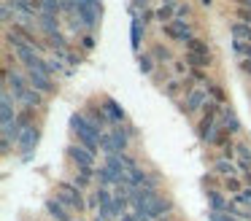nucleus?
<instances>
[{"label":"nucleus","instance_id":"72a5a7b5","mask_svg":"<svg viewBox=\"0 0 251 221\" xmlns=\"http://www.w3.org/2000/svg\"><path fill=\"white\" fill-rule=\"evenodd\" d=\"M238 16L243 19V25H251V8H240Z\"/></svg>","mask_w":251,"mask_h":221},{"label":"nucleus","instance_id":"ea45409f","mask_svg":"<svg viewBox=\"0 0 251 221\" xmlns=\"http://www.w3.org/2000/svg\"><path fill=\"white\" fill-rule=\"evenodd\" d=\"M238 3L240 5H249V8H251V0H238Z\"/></svg>","mask_w":251,"mask_h":221},{"label":"nucleus","instance_id":"f8f14e48","mask_svg":"<svg viewBox=\"0 0 251 221\" xmlns=\"http://www.w3.org/2000/svg\"><path fill=\"white\" fill-rule=\"evenodd\" d=\"M38 22H41V27H44V32H49V35H54V32H60V30H57V19H54L51 14H44Z\"/></svg>","mask_w":251,"mask_h":221},{"label":"nucleus","instance_id":"f704fd0d","mask_svg":"<svg viewBox=\"0 0 251 221\" xmlns=\"http://www.w3.org/2000/svg\"><path fill=\"white\" fill-rule=\"evenodd\" d=\"M49 70H51V73H57V70H65V68H62L60 59H49ZM65 73H68V70H65Z\"/></svg>","mask_w":251,"mask_h":221},{"label":"nucleus","instance_id":"a211bd4d","mask_svg":"<svg viewBox=\"0 0 251 221\" xmlns=\"http://www.w3.org/2000/svg\"><path fill=\"white\" fill-rule=\"evenodd\" d=\"M235 151H238L240 167H246V170H249V167H251V151L246 148V146H238V148H235Z\"/></svg>","mask_w":251,"mask_h":221},{"label":"nucleus","instance_id":"4c0bfd02","mask_svg":"<svg viewBox=\"0 0 251 221\" xmlns=\"http://www.w3.org/2000/svg\"><path fill=\"white\" fill-rule=\"evenodd\" d=\"M240 68H243V70H246V73H249V75H251V59H246V62H240Z\"/></svg>","mask_w":251,"mask_h":221},{"label":"nucleus","instance_id":"a878e982","mask_svg":"<svg viewBox=\"0 0 251 221\" xmlns=\"http://www.w3.org/2000/svg\"><path fill=\"white\" fill-rule=\"evenodd\" d=\"M211 221H238V219H232L229 213H222V210H211Z\"/></svg>","mask_w":251,"mask_h":221},{"label":"nucleus","instance_id":"e433bc0d","mask_svg":"<svg viewBox=\"0 0 251 221\" xmlns=\"http://www.w3.org/2000/svg\"><path fill=\"white\" fill-rule=\"evenodd\" d=\"M0 14H3V19H8V16H11V3H3V11H0Z\"/></svg>","mask_w":251,"mask_h":221},{"label":"nucleus","instance_id":"9d476101","mask_svg":"<svg viewBox=\"0 0 251 221\" xmlns=\"http://www.w3.org/2000/svg\"><path fill=\"white\" fill-rule=\"evenodd\" d=\"M103 108H105V113H108V119H111V122H122V119H125V108H122L119 102L105 100V102H103Z\"/></svg>","mask_w":251,"mask_h":221},{"label":"nucleus","instance_id":"4468645a","mask_svg":"<svg viewBox=\"0 0 251 221\" xmlns=\"http://www.w3.org/2000/svg\"><path fill=\"white\" fill-rule=\"evenodd\" d=\"M111 138H114V143H116V148H119V151L127 146V132H125L122 127H114V129H111Z\"/></svg>","mask_w":251,"mask_h":221},{"label":"nucleus","instance_id":"6e6552de","mask_svg":"<svg viewBox=\"0 0 251 221\" xmlns=\"http://www.w3.org/2000/svg\"><path fill=\"white\" fill-rule=\"evenodd\" d=\"M0 122H3V127L14 124V108H11V95H8V92H3V102H0Z\"/></svg>","mask_w":251,"mask_h":221},{"label":"nucleus","instance_id":"c756f323","mask_svg":"<svg viewBox=\"0 0 251 221\" xmlns=\"http://www.w3.org/2000/svg\"><path fill=\"white\" fill-rule=\"evenodd\" d=\"M238 205H251V189H246V192L238 194Z\"/></svg>","mask_w":251,"mask_h":221},{"label":"nucleus","instance_id":"1a4fd4ad","mask_svg":"<svg viewBox=\"0 0 251 221\" xmlns=\"http://www.w3.org/2000/svg\"><path fill=\"white\" fill-rule=\"evenodd\" d=\"M165 32H168V35H173V38H181V41H192L189 27H186L184 22H173V25H168V27H165Z\"/></svg>","mask_w":251,"mask_h":221},{"label":"nucleus","instance_id":"f257e3e1","mask_svg":"<svg viewBox=\"0 0 251 221\" xmlns=\"http://www.w3.org/2000/svg\"><path fill=\"white\" fill-rule=\"evenodd\" d=\"M71 127L76 129V135H78V140L84 143V148L95 151V148L100 146V129H95L92 124L87 122V116H84V113L71 116Z\"/></svg>","mask_w":251,"mask_h":221},{"label":"nucleus","instance_id":"9b49d317","mask_svg":"<svg viewBox=\"0 0 251 221\" xmlns=\"http://www.w3.org/2000/svg\"><path fill=\"white\" fill-rule=\"evenodd\" d=\"M100 183H103V186H111V183H122V178L116 175L114 170H111V167H100Z\"/></svg>","mask_w":251,"mask_h":221},{"label":"nucleus","instance_id":"f3484780","mask_svg":"<svg viewBox=\"0 0 251 221\" xmlns=\"http://www.w3.org/2000/svg\"><path fill=\"white\" fill-rule=\"evenodd\" d=\"M41 5H44V14L57 16V11L62 8V0H41Z\"/></svg>","mask_w":251,"mask_h":221},{"label":"nucleus","instance_id":"dca6fc26","mask_svg":"<svg viewBox=\"0 0 251 221\" xmlns=\"http://www.w3.org/2000/svg\"><path fill=\"white\" fill-rule=\"evenodd\" d=\"M186 49H192V54H202V57H208V46L202 41H197V38L186 41Z\"/></svg>","mask_w":251,"mask_h":221},{"label":"nucleus","instance_id":"20e7f679","mask_svg":"<svg viewBox=\"0 0 251 221\" xmlns=\"http://www.w3.org/2000/svg\"><path fill=\"white\" fill-rule=\"evenodd\" d=\"M68 154H71V159L76 162L81 170H92V151L89 148H84V146H71Z\"/></svg>","mask_w":251,"mask_h":221},{"label":"nucleus","instance_id":"393cba45","mask_svg":"<svg viewBox=\"0 0 251 221\" xmlns=\"http://www.w3.org/2000/svg\"><path fill=\"white\" fill-rule=\"evenodd\" d=\"M224 116H227V119H224V122H227V129H232V132H238V127H240V124H238V119H235V113H232V111H227Z\"/></svg>","mask_w":251,"mask_h":221},{"label":"nucleus","instance_id":"2eb2a0df","mask_svg":"<svg viewBox=\"0 0 251 221\" xmlns=\"http://www.w3.org/2000/svg\"><path fill=\"white\" fill-rule=\"evenodd\" d=\"M232 35L238 38H249V43H251V25H243V22H240V25H232Z\"/></svg>","mask_w":251,"mask_h":221},{"label":"nucleus","instance_id":"c9c22d12","mask_svg":"<svg viewBox=\"0 0 251 221\" xmlns=\"http://www.w3.org/2000/svg\"><path fill=\"white\" fill-rule=\"evenodd\" d=\"M224 183H227V189H229V192H238V194H240V183L235 181V178H227Z\"/></svg>","mask_w":251,"mask_h":221},{"label":"nucleus","instance_id":"c85d7f7f","mask_svg":"<svg viewBox=\"0 0 251 221\" xmlns=\"http://www.w3.org/2000/svg\"><path fill=\"white\" fill-rule=\"evenodd\" d=\"M154 57L157 59H170V51L165 46H154Z\"/></svg>","mask_w":251,"mask_h":221},{"label":"nucleus","instance_id":"412c9836","mask_svg":"<svg viewBox=\"0 0 251 221\" xmlns=\"http://www.w3.org/2000/svg\"><path fill=\"white\" fill-rule=\"evenodd\" d=\"M141 27H143V19H132V49L141 46Z\"/></svg>","mask_w":251,"mask_h":221},{"label":"nucleus","instance_id":"58836bf2","mask_svg":"<svg viewBox=\"0 0 251 221\" xmlns=\"http://www.w3.org/2000/svg\"><path fill=\"white\" fill-rule=\"evenodd\" d=\"M178 16H184V14H189V5H178V11H176Z\"/></svg>","mask_w":251,"mask_h":221},{"label":"nucleus","instance_id":"bb28decb","mask_svg":"<svg viewBox=\"0 0 251 221\" xmlns=\"http://www.w3.org/2000/svg\"><path fill=\"white\" fill-rule=\"evenodd\" d=\"M186 59L192 65H208V57H202V54H186Z\"/></svg>","mask_w":251,"mask_h":221},{"label":"nucleus","instance_id":"5701e85b","mask_svg":"<svg viewBox=\"0 0 251 221\" xmlns=\"http://www.w3.org/2000/svg\"><path fill=\"white\" fill-rule=\"evenodd\" d=\"M205 100V92H192V97H189V102H186V111H195L200 102Z\"/></svg>","mask_w":251,"mask_h":221},{"label":"nucleus","instance_id":"423d86ee","mask_svg":"<svg viewBox=\"0 0 251 221\" xmlns=\"http://www.w3.org/2000/svg\"><path fill=\"white\" fill-rule=\"evenodd\" d=\"M87 122L92 124L95 129H103L105 124H108V113L100 111V108H95V105H89L87 108Z\"/></svg>","mask_w":251,"mask_h":221},{"label":"nucleus","instance_id":"79ce46f5","mask_svg":"<svg viewBox=\"0 0 251 221\" xmlns=\"http://www.w3.org/2000/svg\"><path fill=\"white\" fill-rule=\"evenodd\" d=\"M95 221H105V219H100V216H98V219H95Z\"/></svg>","mask_w":251,"mask_h":221},{"label":"nucleus","instance_id":"6ab92c4d","mask_svg":"<svg viewBox=\"0 0 251 221\" xmlns=\"http://www.w3.org/2000/svg\"><path fill=\"white\" fill-rule=\"evenodd\" d=\"M22 102H25L27 108H33V105H38V102H41V95H38L35 89H27V92L22 95Z\"/></svg>","mask_w":251,"mask_h":221},{"label":"nucleus","instance_id":"37998d69","mask_svg":"<svg viewBox=\"0 0 251 221\" xmlns=\"http://www.w3.org/2000/svg\"><path fill=\"white\" fill-rule=\"evenodd\" d=\"M249 183H251V175H249Z\"/></svg>","mask_w":251,"mask_h":221},{"label":"nucleus","instance_id":"aec40b11","mask_svg":"<svg viewBox=\"0 0 251 221\" xmlns=\"http://www.w3.org/2000/svg\"><path fill=\"white\" fill-rule=\"evenodd\" d=\"M208 199H211V208L213 210H224V208H227V202H224V197L219 192H208Z\"/></svg>","mask_w":251,"mask_h":221},{"label":"nucleus","instance_id":"ddd939ff","mask_svg":"<svg viewBox=\"0 0 251 221\" xmlns=\"http://www.w3.org/2000/svg\"><path fill=\"white\" fill-rule=\"evenodd\" d=\"M100 148H103L105 154H122V151L116 148V143H114L111 135H100Z\"/></svg>","mask_w":251,"mask_h":221},{"label":"nucleus","instance_id":"7c9ffc66","mask_svg":"<svg viewBox=\"0 0 251 221\" xmlns=\"http://www.w3.org/2000/svg\"><path fill=\"white\" fill-rule=\"evenodd\" d=\"M235 49H238L240 54H246V57H251V43H240V41H235Z\"/></svg>","mask_w":251,"mask_h":221},{"label":"nucleus","instance_id":"a19ab883","mask_svg":"<svg viewBox=\"0 0 251 221\" xmlns=\"http://www.w3.org/2000/svg\"><path fill=\"white\" fill-rule=\"evenodd\" d=\"M202 3H205V5H211V0H202Z\"/></svg>","mask_w":251,"mask_h":221},{"label":"nucleus","instance_id":"2f4dec72","mask_svg":"<svg viewBox=\"0 0 251 221\" xmlns=\"http://www.w3.org/2000/svg\"><path fill=\"white\" fill-rule=\"evenodd\" d=\"M151 68H154L151 57H141V70H143V73H151Z\"/></svg>","mask_w":251,"mask_h":221},{"label":"nucleus","instance_id":"0eeeda50","mask_svg":"<svg viewBox=\"0 0 251 221\" xmlns=\"http://www.w3.org/2000/svg\"><path fill=\"white\" fill-rule=\"evenodd\" d=\"M30 84H33L35 92H54V84L49 81V75L35 73V70H30Z\"/></svg>","mask_w":251,"mask_h":221},{"label":"nucleus","instance_id":"39448f33","mask_svg":"<svg viewBox=\"0 0 251 221\" xmlns=\"http://www.w3.org/2000/svg\"><path fill=\"white\" fill-rule=\"evenodd\" d=\"M46 210H49V213L54 216L57 221H71V213H68L65 202H62L60 197H57V199H49V202H46Z\"/></svg>","mask_w":251,"mask_h":221},{"label":"nucleus","instance_id":"cd10ccee","mask_svg":"<svg viewBox=\"0 0 251 221\" xmlns=\"http://www.w3.org/2000/svg\"><path fill=\"white\" fill-rule=\"evenodd\" d=\"M216 172H229V175H232L235 167L229 165V162H216Z\"/></svg>","mask_w":251,"mask_h":221},{"label":"nucleus","instance_id":"b1692460","mask_svg":"<svg viewBox=\"0 0 251 221\" xmlns=\"http://www.w3.org/2000/svg\"><path fill=\"white\" fill-rule=\"evenodd\" d=\"M157 16H159V19H170V16H173V0H165V5H162V8H157Z\"/></svg>","mask_w":251,"mask_h":221},{"label":"nucleus","instance_id":"f03ea898","mask_svg":"<svg viewBox=\"0 0 251 221\" xmlns=\"http://www.w3.org/2000/svg\"><path fill=\"white\" fill-rule=\"evenodd\" d=\"M57 197H60L62 202L68 205V208H78V210L84 208V197H81V192H78V186L60 183V186H57Z\"/></svg>","mask_w":251,"mask_h":221},{"label":"nucleus","instance_id":"473e14b6","mask_svg":"<svg viewBox=\"0 0 251 221\" xmlns=\"http://www.w3.org/2000/svg\"><path fill=\"white\" fill-rule=\"evenodd\" d=\"M208 92H211V95H213V97H216V100H224V92H222V89H219V86H216V84H208Z\"/></svg>","mask_w":251,"mask_h":221},{"label":"nucleus","instance_id":"7ed1b4c3","mask_svg":"<svg viewBox=\"0 0 251 221\" xmlns=\"http://www.w3.org/2000/svg\"><path fill=\"white\" fill-rule=\"evenodd\" d=\"M19 148L25 151V162L33 156V151H35V146H38V129L35 127H27V129H22V135H19Z\"/></svg>","mask_w":251,"mask_h":221},{"label":"nucleus","instance_id":"4be33fe9","mask_svg":"<svg viewBox=\"0 0 251 221\" xmlns=\"http://www.w3.org/2000/svg\"><path fill=\"white\" fill-rule=\"evenodd\" d=\"M100 202V208H105V205H111L114 202V194L108 192V189H98V197H95Z\"/></svg>","mask_w":251,"mask_h":221}]
</instances>
